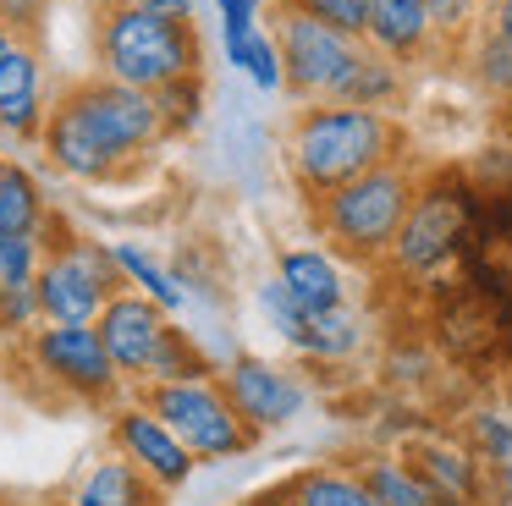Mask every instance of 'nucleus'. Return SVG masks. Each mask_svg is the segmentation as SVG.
<instances>
[{
    "instance_id": "412c9836",
    "label": "nucleus",
    "mask_w": 512,
    "mask_h": 506,
    "mask_svg": "<svg viewBox=\"0 0 512 506\" xmlns=\"http://www.w3.org/2000/svg\"><path fill=\"white\" fill-rule=\"evenodd\" d=\"M402 94V66L397 61H386V55H375L364 44L358 50V61L347 66V77L336 83V105H364V110H386L391 99Z\"/></svg>"
},
{
    "instance_id": "c85d7f7f",
    "label": "nucleus",
    "mask_w": 512,
    "mask_h": 506,
    "mask_svg": "<svg viewBox=\"0 0 512 506\" xmlns=\"http://www.w3.org/2000/svg\"><path fill=\"white\" fill-rule=\"evenodd\" d=\"M243 77L259 88V94H276V88H287V66H281L276 33L259 28L254 39H248V50H243Z\"/></svg>"
},
{
    "instance_id": "473e14b6",
    "label": "nucleus",
    "mask_w": 512,
    "mask_h": 506,
    "mask_svg": "<svg viewBox=\"0 0 512 506\" xmlns=\"http://www.w3.org/2000/svg\"><path fill=\"white\" fill-rule=\"evenodd\" d=\"M45 17H50V0H0V22H6L17 39H34L39 44Z\"/></svg>"
},
{
    "instance_id": "72a5a7b5",
    "label": "nucleus",
    "mask_w": 512,
    "mask_h": 506,
    "mask_svg": "<svg viewBox=\"0 0 512 506\" xmlns=\"http://www.w3.org/2000/svg\"><path fill=\"white\" fill-rule=\"evenodd\" d=\"M127 6L149 11V17H166V22H193V0H127Z\"/></svg>"
},
{
    "instance_id": "6ab92c4d",
    "label": "nucleus",
    "mask_w": 512,
    "mask_h": 506,
    "mask_svg": "<svg viewBox=\"0 0 512 506\" xmlns=\"http://www.w3.org/2000/svg\"><path fill=\"white\" fill-rule=\"evenodd\" d=\"M0 237H45V193L28 165H0Z\"/></svg>"
},
{
    "instance_id": "7ed1b4c3",
    "label": "nucleus",
    "mask_w": 512,
    "mask_h": 506,
    "mask_svg": "<svg viewBox=\"0 0 512 506\" xmlns=\"http://www.w3.org/2000/svg\"><path fill=\"white\" fill-rule=\"evenodd\" d=\"M413 198H419V176L402 160H391V165H380V171L358 176V182L336 187V193L314 198L309 215H314V231H320L342 259L386 264L391 242H397L402 220H408V209H413Z\"/></svg>"
},
{
    "instance_id": "f3484780",
    "label": "nucleus",
    "mask_w": 512,
    "mask_h": 506,
    "mask_svg": "<svg viewBox=\"0 0 512 506\" xmlns=\"http://www.w3.org/2000/svg\"><path fill=\"white\" fill-rule=\"evenodd\" d=\"M281 341L292 352H303L309 363H342L364 347V319L342 303V308H325V314H303Z\"/></svg>"
},
{
    "instance_id": "aec40b11",
    "label": "nucleus",
    "mask_w": 512,
    "mask_h": 506,
    "mask_svg": "<svg viewBox=\"0 0 512 506\" xmlns=\"http://www.w3.org/2000/svg\"><path fill=\"white\" fill-rule=\"evenodd\" d=\"M287 506H375L358 468H303L281 484Z\"/></svg>"
},
{
    "instance_id": "423d86ee",
    "label": "nucleus",
    "mask_w": 512,
    "mask_h": 506,
    "mask_svg": "<svg viewBox=\"0 0 512 506\" xmlns=\"http://www.w3.org/2000/svg\"><path fill=\"white\" fill-rule=\"evenodd\" d=\"M160 418L171 424V435L193 451L199 462H226L243 457L254 446V429L243 424V413L232 407V396L221 391V374L215 380H182V385H155V391H138Z\"/></svg>"
},
{
    "instance_id": "4c0bfd02",
    "label": "nucleus",
    "mask_w": 512,
    "mask_h": 506,
    "mask_svg": "<svg viewBox=\"0 0 512 506\" xmlns=\"http://www.w3.org/2000/svg\"><path fill=\"white\" fill-rule=\"evenodd\" d=\"M496 132H501V143H512V99L496 105Z\"/></svg>"
},
{
    "instance_id": "f257e3e1",
    "label": "nucleus",
    "mask_w": 512,
    "mask_h": 506,
    "mask_svg": "<svg viewBox=\"0 0 512 506\" xmlns=\"http://www.w3.org/2000/svg\"><path fill=\"white\" fill-rule=\"evenodd\" d=\"M402 143H408V132H402L386 110L320 99V105L292 116L287 171H292V182H298V193L314 204V198H325V193H336V187L358 182V176L380 171V165L402 160Z\"/></svg>"
},
{
    "instance_id": "5701e85b",
    "label": "nucleus",
    "mask_w": 512,
    "mask_h": 506,
    "mask_svg": "<svg viewBox=\"0 0 512 506\" xmlns=\"http://www.w3.org/2000/svg\"><path fill=\"white\" fill-rule=\"evenodd\" d=\"M116 248V264H122V281L133 286V292H144L149 303H160L171 319L182 314V303H188V292H182V281L166 270V264L155 259V253H144L138 242H111Z\"/></svg>"
},
{
    "instance_id": "ddd939ff",
    "label": "nucleus",
    "mask_w": 512,
    "mask_h": 506,
    "mask_svg": "<svg viewBox=\"0 0 512 506\" xmlns=\"http://www.w3.org/2000/svg\"><path fill=\"white\" fill-rule=\"evenodd\" d=\"M45 55L34 39H17L0 61V138H45Z\"/></svg>"
},
{
    "instance_id": "bb28decb",
    "label": "nucleus",
    "mask_w": 512,
    "mask_h": 506,
    "mask_svg": "<svg viewBox=\"0 0 512 506\" xmlns=\"http://www.w3.org/2000/svg\"><path fill=\"white\" fill-rule=\"evenodd\" d=\"M39 325H45V303H39V281L0 286V336H6V341H28Z\"/></svg>"
},
{
    "instance_id": "c9c22d12",
    "label": "nucleus",
    "mask_w": 512,
    "mask_h": 506,
    "mask_svg": "<svg viewBox=\"0 0 512 506\" xmlns=\"http://www.w3.org/2000/svg\"><path fill=\"white\" fill-rule=\"evenodd\" d=\"M490 490H496V501H501V506H512V462H501V468H496Z\"/></svg>"
},
{
    "instance_id": "c756f323",
    "label": "nucleus",
    "mask_w": 512,
    "mask_h": 506,
    "mask_svg": "<svg viewBox=\"0 0 512 506\" xmlns=\"http://www.w3.org/2000/svg\"><path fill=\"white\" fill-rule=\"evenodd\" d=\"M490 0H430V17H435V39L441 44H468L485 22Z\"/></svg>"
},
{
    "instance_id": "a878e982",
    "label": "nucleus",
    "mask_w": 512,
    "mask_h": 506,
    "mask_svg": "<svg viewBox=\"0 0 512 506\" xmlns=\"http://www.w3.org/2000/svg\"><path fill=\"white\" fill-rule=\"evenodd\" d=\"M155 105H160V121H166V138L193 132L204 121V72L182 77V83H171V88H160Z\"/></svg>"
},
{
    "instance_id": "7c9ffc66",
    "label": "nucleus",
    "mask_w": 512,
    "mask_h": 506,
    "mask_svg": "<svg viewBox=\"0 0 512 506\" xmlns=\"http://www.w3.org/2000/svg\"><path fill=\"white\" fill-rule=\"evenodd\" d=\"M281 6L309 11L314 22H325V28L347 33V39H364V28H369V6H375V0H281Z\"/></svg>"
},
{
    "instance_id": "9b49d317",
    "label": "nucleus",
    "mask_w": 512,
    "mask_h": 506,
    "mask_svg": "<svg viewBox=\"0 0 512 506\" xmlns=\"http://www.w3.org/2000/svg\"><path fill=\"white\" fill-rule=\"evenodd\" d=\"M221 391L232 396V407L243 413V424L254 435H270V429H287L292 418L309 407V385L292 369L259 358V352H232L221 363Z\"/></svg>"
},
{
    "instance_id": "2eb2a0df",
    "label": "nucleus",
    "mask_w": 512,
    "mask_h": 506,
    "mask_svg": "<svg viewBox=\"0 0 512 506\" xmlns=\"http://www.w3.org/2000/svg\"><path fill=\"white\" fill-rule=\"evenodd\" d=\"M402 457L413 462V473H419L435 495H452V501L474 506L479 490H485V473H479L485 462L474 457V446H452V440H441V435H424V440H413Z\"/></svg>"
},
{
    "instance_id": "4be33fe9",
    "label": "nucleus",
    "mask_w": 512,
    "mask_h": 506,
    "mask_svg": "<svg viewBox=\"0 0 512 506\" xmlns=\"http://www.w3.org/2000/svg\"><path fill=\"white\" fill-rule=\"evenodd\" d=\"M215 374H221V363L199 347V336L171 325V336L160 341V352H155V363H149V374H144V385H138V391H155V385H182V380H215Z\"/></svg>"
},
{
    "instance_id": "9d476101",
    "label": "nucleus",
    "mask_w": 512,
    "mask_h": 506,
    "mask_svg": "<svg viewBox=\"0 0 512 506\" xmlns=\"http://www.w3.org/2000/svg\"><path fill=\"white\" fill-rule=\"evenodd\" d=\"M111 451L133 462V468L144 473L160 495H177L182 484L193 479V468H199V457H193L177 435H171V424L138 391L122 396V402H116V413H111Z\"/></svg>"
},
{
    "instance_id": "f03ea898",
    "label": "nucleus",
    "mask_w": 512,
    "mask_h": 506,
    "mask_svg": "<svg viewBox=\"0 0 512 506\" xmlns=\"http://www.w3.org/2000/svg\"><path fill=\"white\" fill-rule=\"evenodd\" d=\"M94 61L105 77L127 88H160L182 83V77L204 72V50H199V28L193 22H166L149 11L127 6V0H105L100 22H94Z\"/></svg>"
},
{
    "instance_id": "f8f14e48",
    "label": "nucleus",
    "mask_w": 512,
    "mask_h": 506,
    "mask_svg": "<svg viewBox=\"0 0 512 506\" xmlns=\"http://www.w3.org/2000/svg\"><path fill=\"white\" fill-rule=\"evenodd\" d=\"M171 325H177V319H171L160 303H149L144 292H133V286L111 297V308L100 314L94 330H100V341H105V352H111L116 374L127 380V391L144 385V374H149V363H155L160 341L171 336Z\"/></svg>"
},
{
    "instance_id": "b1692460",
    "label": "nucleus",
    "mask_w": 512,
    "mask_h": 506,
    "mask_svg": "<svg viewBox=\"0 0 512 506\" xmlns=\"http://www.w3.org/2000/svg\"><path fill=\"white\" fill-rule=\"evenodd\" d=\"M375 506H435V490L413 473L408 457H364L358 462Z\"/></svg>"
},
{
    "instance_id": "f704fd0d",
    "label": "nucleus",
    "mask_w": 512,
    "mask_h": 506,
    "mask_svg": "<svg viewBox=\"0 0 512 506\" xmlns=\"http://www.w3.org/2000/svg\"><path fill=\"white\" fill-rule=\"evenodd\" d=\"M479 28L501 33V39L512 44V0H490V6H485V22H479Z\"/></svg>"
},
{
    "instance_id": "20e7f679",
    "label": "nucleus",
    "mask_w": 512,
    "mask_h": 506,
    "mask_svg": "<svg viewBox=\"0 0 512 506\" xmlns=\"http://www.w3.org/2000/svg\"><path fill=\"white\" fill-rule=\"evenodd\" d=\"M479 204H485V193H479L474 176L419 182V198H413L386 264L397 275H408V281H424V275L446 270L452 259H463L468 237H474V220H479Z\"/></svg>"
},
{
    "instance_id": "393cba45",
    "label": "nucleus",
    "mask_w": 512,
    "mask_h": 506,
    "mask_svg": "<svg viewBox=\"0 0 512 506\" xmlns=\"http://www.w3.org/2000/svg\"><path fill=\"white\" fill-rule=\"evenodd\" d=\"M468 77H474L496 105L512 99V44L501 39V33L479 28L474 39H468Z\"/></svg>"
},
{
    "instance_id": "e433bc0d",
    "label": "nucleus",
    "mask_w": 512,
    "mask_h": 506,
    "mask_svg": "<svg viewBox=\"0 0 512 506\" xmlns=\"http://www.w3.org/2000/svg\"><path fill=\"white\" fill-rule=\"evenodd\" d=\"M226 506H287L281 490H259V495H243V501H226Z\"/></svg>"
},
{
    "instance_id": "4468645a",
    "label": "nucleus",
    "mask_w": 512,
    "mask_h": 506,
    "mask_svg": "<svg viewBox=\"0 0 512 506\" xmlns=\"http://www.w3.org/2000/svg\"><path fill=\"white\" fill-rule=\"evenodd\" d=\"M364 44L375 55H386V61H397V66H413L435 44L430 0H375V6H369Z\"/></svg>"
},
{
    "instance_id": "1a4fd4ad",
    "label": "nucleus",
    "mask_w": 512,
    "mask_h": 506,
    "mask_svg": "<svg viewBox=\"0 0 512 506\" xmlns=\"http://www.w3.org/2000/svg\"><path fill=\"white\" fill-rule=\"evenodd\" d=\"M39 143H45V160L56 165L61 176H72V182H116V176L133 165L122 154V143L111 138V127H105L89 110V99L78 94V83H67L50 99L45 138Z\"/></svg>"
},
{
    "instance_id": "0eeeda50",
    "label": "nucleus",
    "mask_w": 512,
    "mask_h": 506,
    "mask_svg": "<svg viewBox=\"0 0 512 506\" xmlns=\"http://www.w3.org/2000/svg\"><path fill=\"white\" fill-rule=\"evenodd\" d=\"M23 363L34 374H45L50 391L72 396V402H89V407H105L127 391V380L116 374V363L94 325H39L23 341Z\"/></svg>"
},
{
    "instance_id": "39448f33",
    "label": "nucleus",
    "mask_w": 512,
    "mask_h": 506,
    "mask_svg": "<svg viewBox=\"0 0 512 506\" xmlns=\"http://www.w3.org/2000/svg\"><path fill=\"white\" fill-rule=\"evenodd\" d=\"M127 292L116 248L89 237H61L50 242L45 270H39V303H45V325H100L111 297Z\"/></svg>"
},
{
    "instance_id": "cd10ccee",
    "label": "nucleus",
    "mask_w": 512,
    "mask_h": 506,
    "mask_svg": "<svg viewBox=\"0 0 512 506\" xmlns=\"http://www.w3.org/2000/svg\"><path fill=\"white\" fill-rule=\"evenodd\" d=\"M215 6H221V55H226V66H243V50L259 33L265 0H215Z\"/></svg>"
},
{
    "instance_id": "a211bd4d",
    "label": "nucleus",
    "mask_w": 512,
    "mask_h": 506,
    "mask_svg": "<svg viewBox=\"0 0 512 506\" xmlns=\"http://www.w3.org/2000/svg\"><path fill=\"white\" fill-rule=\"evenodd\" d=\"M160 501H166V495H160L127 457H116V451H105V457L78 479V490H72V506H160Z\"/></svg>"
},
{
    "instance_id": "dca6fc26",
    "label": "nucleus",
    "mask_w": 512,
    "mask_h": 506,
    "mask_svg": "<svg viewBox=\"0 0 512 506\" xmlns=\"http://www.w3.org/2000/svg\"><path fill=\"white\" fill-rule=\"evenodd\" d=\"M276 281L287 286V297L303 308V314H325V308L347 303L342 264H336L325 248H287L276 259Z\"/></svg>"
},
{
    "instance_id": "6e6552de",
    "label": "nucleus",
    "mask_w": 512,
    "mask_h": 506,
    "mask_svg": "<svg viewBox=\"0 0 512 506\" xmlns=\"http://www.w3.org/2000/svg\"><path fill=\"white\" fill-rule=\"evenodd\" d=\"M281 44V66H287V88L303 99V105H320V99L336 94V83L347 77V66L358 61L364 39H347V33L314 22L309 11L298 6H276V22H270Z\"/></svg>"
},
{
    "instance_id": "2f4dec72",
    "label": "nucleus",
    "mask_w": 512,
    "mask_h": 506,
    "mask_svg": "<svg viewBox=\"0 0 512 506\" xmlns=\"http://www.w3.org/2000/svg\"><path fill=\"white\" fill-rule=\"evenodd\" d=\"M468 435H474V457H479V462H490V468L512 462V418H501V413H474V418H468Z\"/></svg>"
},
{
    "instance_id": "58836bf2",
    "label": "nucleus",
    "mask_w": 512,
    "mask_h": 506,
    "mask_svg": "<svg viewBox=\"0 0 512 506\" xmlns=\"http://www.w3.org/2000/svg\"><path fill=\"white\" fill-rule=\"evenodd\" d=\"M12 44H17V33L6 28V22H0V61H6V50H12Z\"/></svg>"
}]
</instances>
